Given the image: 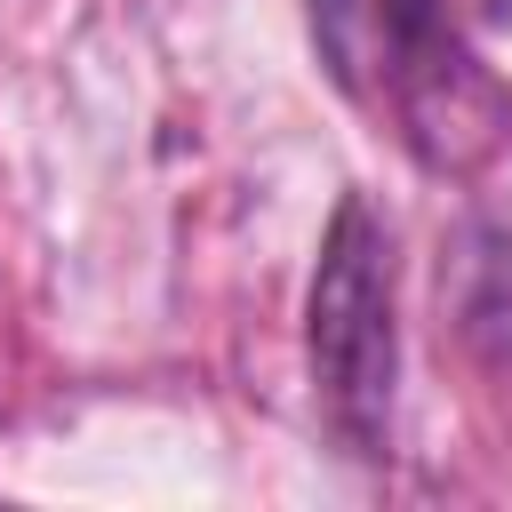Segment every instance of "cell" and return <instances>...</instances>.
Listing matches in <instances>:
<instances>
[{"label":"cell","mask_w":512,"mask_h":512,"mask_svg":"<svg viewBox=\"0 0 512 512\" xmlns=\"http://www.w3.org/2000/svg\"><path fill=\"white\" fill-rule=\"evenodd\" d=\"M312 40L336 88L440 176L480 168L512 128V96L472 56L456 0H312Z\"/></svg>","instance_id":"cell-1"},{"label":"cell","mask_w":512,"mask_h":512,"mask_svg":"<svg viewBox=\"0 0 512 512\" xmlns=\"http://www.w3.org/2000/svg\"><path fill=\"white\" fill-rule=\"evenodd\" d=\"M456 8H464V24H472V16H504L512 0H456Z\"/></svg>","instance_id":"cell-4"},{"label":"cell","mask_w":512,"mask_h":512,"mask_svg":"<svg viewBox=\"0 0 512 512\" xmlns=\"http://www.w3.org/2000/svg\"><path fill=\"white\" fill-rule=\"evenodd\" d=\"M304 352H312V392L328 408V432L352 456H384L392 440V376H400V328H392V232L368 200H344L312 304H304Z\"/></svg>","instance_id":"cell-2"},{"label":"cell","mask_w":512,"mask_h":512,"mask_svg":"<svg viewBox=\"0 0 512 512\" xmlns=\"http://www.w3.org/2000/svg\"><path fill=\"white\" fill-rule=\"evenodd\" d=\"M464 328L488 336V352H512V240L504 232H472V280H464Z\"/></svg>","instance_id":"cell-3"}]
</instances>
